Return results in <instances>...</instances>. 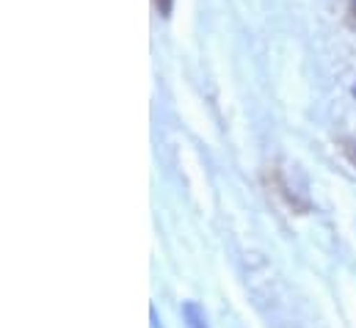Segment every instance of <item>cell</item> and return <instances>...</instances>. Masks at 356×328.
<instances>
[{
  "label": "cell",
  "mask_w": 356,
  "mask_h": 328,
  "mask_svg": "<svg viewBox=\"0 0 356 328\" xmlns=\"http://www.w3.org/2000/svg\"><path fill=\"white\" fill-rule=\"evenodd\" d=\"M182 315L188 318V326L191 328H207V320H204V312L196 306V304H185Z\"/></svg>",
  "instance_id": "obj_1"
},
{
  "label": "cell",
  "mask_w": 356,
  "mask_h": 328,
  "mask_svg": "<svg viewBox=\"0 0 356 328\" xmlns=\"http://www.w3.org/2000/svg\"><path fill=\"white\" fill-rule=\"evenodd\" d=\"M152 3H155V8H158L161 17H172V6H175V0H152Z\"/></svg>",
  "instance_id": "obj_2"
},
{
  "label": "cell",
  "mask_w": 356,
  "mask_h": 328,
  "mask_svg": "<svg viewBox=\"0 0 356 328\" xmlns=\"http://www.w3.org/2000/svg\"><path fill=\"white\" fill-rule=\"evenodd\" d=\"M343 152H346L348 161L356 165V138H346V141H343Z\"/></svg>",
  "instance_id": "obj_3"
},
{
  "label": "cell",
  "mask_w": 356,
  "mask_h": 328,
  "mask_svg": "<svg viewBox=\"0 0 356 328\" xmlns=\"http://www.w3.org/2000/svg\"><path fill=\"white\" fill-rule=\"evenodd\" d=\"M346 19H348V28L356 31V0H348V11H346Z\"/></svg>",
  "instance_id": "obj_4"
}]
</instances>
